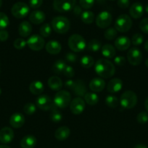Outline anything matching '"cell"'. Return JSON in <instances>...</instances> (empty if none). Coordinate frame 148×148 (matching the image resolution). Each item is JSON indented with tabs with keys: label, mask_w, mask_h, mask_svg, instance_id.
<instances>
[{
	"label": "cell",
	"mask_w": 148,
	"mask_h": 148,
	"mask_svg": "<svg viewBox=\"0 0 148 148\" xmlns=\"http://www.w3.org/2000/svg\"><path fill=\"white\" fill-rule=\"evenodd\" d=\"M81 19L85 24H91L94 20V14L92 12L86 10L83 12L81 15Z\"/></svg>",
	"instance_id": "32"
},
{
	"label": "cell",
	"mask_w": 148,
	"mask_h": 148,
	"mask_svg": "<svg viewBox=\"0 0 148 148\" xmlns=\"http://www.w3.org/2000/svg\"><path fill=\"white\" fill-rule=\"evenodd\" d=\"M136 121L139 124H145L148 121V113L145 111H142L136 116Z\"/></svg>",
	"instance_id": "42"
},
{
	"label": "cell",
	"mask_w": 148,
	"mask_h": 148,
	"mask_svg": "<svg viewBox=\"0 0 148 148\" xmlns=\"http://www.w3.org/2000/svg\"><path fill=\"white\" fill-rule=\"evenodd\" d=\"M105 103L108 107L115 108L118 106L119 101L118 98L114 95H107L105 98Z\"/></svg>",
	"instance_id": "35"
},
{
	"label": "cell",
	"mask_w": 148,
	"mask_h": 148,
	"mask_svg": "<svg viewBox=\"0 0 148 148\" xmlns=\"http://www.w3.org/2000/svg\"><path fill=\"white\" fill-rule=\"evenodd\" d=\"M70 134H71L70 129L66 126H62V127H59L55 131V137L59 141H64L69 137Z\"/></svg>",
	"instance_id": "22"
},
{
	"label": "cell",
	"mask_w": 148,
	"mask_h": 148,
	"mask_svg": "<svg viewBox=\"0 0 148 148\" xmlns=\"http://www.w3.org/2000/svg\"><path fill=\"white\" fill-rule=\"evenodd\" d=\"M131 43L133 46H138L142 44L144 41V36L141 33H135L131 38Z\"/></svg>",
	"instance_id": "39"
},
{
	"label": "cell",
	"mask_w": 148,
	"mask_h": 148,
	"mask_svg": "<svg viewBox=\"0 0 148 148\" xmlns=\"http://www.w3.org/2000/svg\"><path fill=\"white\" fill-rule=\"evenodd\" d=\"M25 123V117L20 113L13 114L10 118V124L13 128L19 129L23 126Z\"/></svg>",
	"instance_id": "17"
},
{
	"label": "cell",
	"mask_w": 148,
	"mask_h": 148,
	"mask_svg": "<svg viewBox=\"0 0 148 148\" xmlns=\"http://www.w3.org/2000/svg\"><path fill=\"white\" fill-rule=\"evenodd\" d=\"M63 75L68 78H72L75 75V71L71 66H66L63 71Z\"/></svg>",
	"instance_id": "44"
},
{
	"label": "cell",
	"mask_w": 148,
	"mask_h": 148,
	"mask_svg": "<svg viewBox=\"0 0 148 148\" xmlns=\"http://www.w3.org/2000/svg\"><path fill=\"white\" fill-rule=\"evenodd\" d=\"M70 109L73 114L79 115L85 109V101L80 97L74 98L70 103Z\"/></svg>",
	"instance_id": "13"
},
{
	"label": "cell",
	"mask_w": 148,
	"mask_h": 148,
	"mask_svg": "<svg viewBox=\"0 0 148 148\" xmlns=\"http://www.w3.org/2000/svg\"><path fill=\"white\" fill-rule=\"evenodd\" d=\"M23 111H24L25 114H27V115L30 116L33 115L36 111V107L32 103H28L23 107Z\"/></svg>",
	"instance_id": "40"
},
{
	"label": "cell",
	"mask_w": 148,
	"mask_h": 148,
	"mask_svg": "<svg viewBox=\"0 0 148 148\" xmlns=\"http://www.w3.org/2000/svg\"><path fill=\"white\" fill-rule=\"evenodd\" d=\"M105 87V82L102 78L96 77L91 79L89 82V88L94 92H100Z\"/></svg>",
	"instance_id": "20"
},
{
	"label": "cell",
	"mask_w": 148,
	"mask_h": 148,
	"mask_svg": "<svg viewBox=\"0 0 148 148\" xmlns=\"http://www.w3.org/2000/svg\"><path fill=\"white\" fill-rule=\"evenodd\" d=\"M30 8L26 3L19 1L13 4L11 8L12 14L17 19H22L26 17L28 14Z\"/></svg>",
	"instance_id": "7"
},
{
	"label": "cell",
	"mask_w": 148,
	"mask_h": 148,
	"mask_svg": "<svg viewBox=\"0 0 148 148\" xmlns=\"http://www.w3.org/2000/svg\"><path fill=\"white\" fill-rule=\"evenodd\" d=\"M9 24L10 20L7 14L0 12V30H4L6 27H8Z\"/></svg>",
	"instance_id": "38"
},
{
	"label": "cell",
	"mask_w": 148,
	"mask_h": 148,
	"mask_svg": "<svg viewBox=\"0 0 148 148\" xmlns=\"http://www.w3.org/2000/svg\"><path fill=\"white\" fill-rule=\"evenodd\" d=\"M66 64L62 60H57L52 64V71L55 74L57 75H60L63 73V71L65 68L66 67Z\"/></svg>",
	"instance_id": "29"
},
{
	"label": "cell",
	"mask_w": 148,
	"mask_h": 148,
	"mask_svg": "<svg viewBox=\"0 0 148 148\" xmlns=\"http://www.w3.org/2000/svg\"><path fill=\"white\" fill-rule=\"evenodd\" d=\"M144 7L139 2H135L132 4L129 9V14L133 19H139L143 15Z\"/></svg>",
	"instance_id": "18"
},
{
	"label": "cell",
	"mask_w": 148,
	"mask_h": 148,
	"mask_svg": "<svg viewBox=\"0 0 148 148\" xmlns=\"http://www.w3.org/2000/svg\"><path fill=\"white\" fill-rule=\"evenodd\" d=\"M94 70L98 76L102 78L112 77L115 72L114 64L105 59H100L96 62Z\"/></svg>",
	"instance_id": "1"
},
{
	"label": "cell",
	"mask_w": 148,
	"mask_h": 148,
	"mask_svg": "<svg viewBox=\"0 0 148 148\" xmlns=\"http://www.w3.org/2000/svg\"><path fill=\"white\" fill-rule=\"evenodd\" d=\"M1 5H2V0H0V8H1Z\"/></svg>",
	"instance_id": "59"
},
{
	"label": "cell",
	"mask_w": 148,
	"mask_h": 148,
	"mask_svg": "<svg viewBox=\"0 0 148 148\" xmlns=\"http://www.w3.org/2000/svg\"><path fill=\"white\" fill-rule=\"evenodd\" d=\"M65 85L67 88L73 90L74 88V86H75V81L72 80V79H68V80H67L65 82Z\"/></svg>",
	"instance_id": "51"
},
{
	"label": "cell",
	"mask_w": 148,
	"mask_h": 148,
	"mask_svg": "<svg viewBox=\"0 0 148 148\" xmlns=\"http://www.w3.org/2000/svg\"><path fill=\"white\" fill-rule=\"evenodd\" d=\"M76 0H54L53 7L59 12H67L75 6Z\"/></svg>",
	"instance_id": "8"
},
{
	"label": "cell",
	"mask_w": 148,
	"mask_h": 148,
	"mask_svg": "<svg viewBox=\"0 0 148 148\" xmlns=\"http://www.w3.org/2000/svg\"><path fill=\"white\" fill-rule=\"evenodd\" d=\"M14 132L10 127H4L0 130V142L2 144L10 143L14 139Z\"/></svg>",
	"instance_id": "14"
},
{
	"label": "cell",
	"mask_w": 148,
	"mask_h": 148,
	"mask_svg": "<svg viewBox=\"0 0 148 148\" xmlns=\"http://www.w3.org/2000/svg\"><path fill=\"white\" fill-rule=\"evenodd\" d=\"M80 63H81V66L84 68L86 69H89L91 66H93V64H94V60L91 56H89V55H86L84 56L80 60Z\"/></svg>",
	"instance_id": "34"
},
{
	"label": "cell",
	"mask_w": 148,
	"mask_h": 148,
	"mask_svg": "<svg viewBox=\"0 0 148 148\" xmlns=\"http://www.w3.org/2000/svg\"><path fill=\"white\" fill-rule=\"evenodd\" d=\"M112 1H114V0H112Z\"/></svg>",
	"instance_id": "61"
},
{
	"label": "cell",
	"mask_w": 148,
	"mask_h": 148,
	"mask_svg": "<svg viewBox=\"0 0 148 148\" xmlns=\"http://www.w3.org/2000/svg\"><path fill=\"white\" fill-rule=\"evenodd\" d=\"M94 1L95 0H79V4L83 9L89 10L93 7Z\"/></svg>",
	"instance_id": "43"
},
{
	"label": "cell",
	"mask_w": 148,
	"mask_h": 148,
	"mask_svg": "<svg viewBox=\"0 0 148 148\" xmlns=\"http://www.w3.org/2000/svg\"><path fill=\"white\" fill-rule=\"evenodd\" d=\"M145 49L147 51H148V40H147V41L145 43Z\"/></svg>",
	"instance_id": "55"
},
{
	"label": "cell",
	"mask_w": 148,
	"mask_h": 148,
	"mask_svg": "<svg viewBox=\"0 0 148 148\" xmlns=\"http://www.w3.org/2000/svg\"><path fill=\"white\" fill-rule=\"evenodd\" d=\"M133 148H148L145 145H143V144H138L134 146V147Z\"/></svg>",
	"instance_id": "53"
},
{
	"label": "cell",
	"mask_w": 148,
	"mask_h": 148,
	"mask_svg": "<svg viewBox=\"0 0 148 148\" xmlns=\"http://www.w3.org/2000/svg\"><path fill=\"white\" fill-rule=\"evenodd\" d=\"M32 32V25L28 21H23L20 24L18 27V33L21 37L27 38Z\"/></svg>",
	"instance_id": "23"
},
{
	"label": "cell",
	"mask_w": 148,
	"mask_h": 148,
	"mask_svg": "<svg viewBox=\"0 0 148 148\" xmlns=\"http://www.w3.org/2000/svg\"><path fill=\"white\" fill-rule=\"evenodd\" d=\"M65 59H66L67 62H68L71 64H74L77 61V55H75L74 53H68L65 56Z\"/></svg>",
	"instance_id": "46"
},
{
	"label": "cell",
	"mask_w": 148,
	"mask_h": 148,
	"mask_svg": "<svg viewBox=\"0 0 148 148\" xmlns=\"http://www.w3.org/2000/svg\"><path fill=\"white\" fill-rule=\"evenodd\" d=\"M27 45V41L24 40L23 38H17L15 40L14 43H13V46L16 49L18 50H21L23 49Z\"/></svg>",
	"instance_id": "41"
},
{
	"label": "cell",
	"mask_w": 148,
	"mask_h": 148,
	"mask_svg": "<svg viewBox=\"0 0 148 148\" xmlns=\"http://www.w3.org/2000/svg\"><path fill=\"white\" fill-rule=\"evenodd\" d=\"M73 90L75 95L80 97H84L85 94L87 92L85 83L81 79H78V80L75 81V86H74Z\"/></svg>",
	"instance_id": "24"
},
{
	"label": "cell",
	"mask_w": 148,
	"mask_h": 148,
	"mask_svg": "<svg viewBox=\"0 0 148 148\" xmlns=\"http://www.w3.org/2000/svg\"><path fill=\"white\" fill-rule=\"evenodd\" d=\"M52 26L49 23H45L40 27V30H39L40 36L43 38L49 37L52 33Z\"/></svg>",
	"instance_id": "36"
},
{
	"label": "cell",
	"mask_w": 148,
	"mask_h": 148,
	"mask_svg": "<svg viewBox=\"0 0 148 148\" xmlns=\"http://www.w3.org/2000/svg\"><path fill=\"white\" fill-rule=\"evenodd\" d=\"M52 28L59 34H64L70 29V21L63 16H57L51 22Z\"/></svg>",
	"instance_id": "2"
},
{
	"label": "cell",
	"mask_w": 148,
	"mask_h": 148,
	"mask_svg": "<svg viewBox=\"0 0 148 148\" xmlns=\"http://www.w3.org/2000/svg\"><path fill=\"white\" fill-rule=\"evenodd\" d=\"M46 19V14L41 10H34L29 15V20L35 25H39L44 23Z\"/></svg>",
	"instance_id": "19"
},
{
	"label": "cell",
	"mask_w": 148,
	"mask_h": 148,
	"mask_svg": "<svg viewBox=\"0 0 148 148\" xmlns=\"http://www.w3.org/2000/svg\"><path fill=\"white\" fill-rule=\"evenodd\" d=\"M62 119V115L60 113V111L58 110V108L54 105L52 108L51 109L50 114V119L52 122L54 123H59L61 121Z\"/></svg>",
	"instance_id": "31"
},
{
	"label": "cell",
	"mask_w": 148,
	"mask_h": 148,
	"mask_svg": "<svg viewBox=\"0 0 148 148\" xmlns=\"http://www.w3.org/2000/svg\"><path fill=\"white\" fill-rule=\"evenodd\" d=\"M114 63L118 66H123L126 63V59L123 56H116L114 59Z\"/></svg>",
	"instance_id": "48"
},
{
	"label": "cell",
	"mask_w": 148,
	"mask_h": 148,
	"mask_svg": "<svg viewBox=\"0 0 148 148\" xmlns=\"http://www.w3.org/2000/svg\"><path fill=\"white\" fill-rule=\"evenodd\" d=\"M36 106L42 111H49L54 106V103L49 96L46 95H40L38 97L36 101Z\"/></svg>",
	"instance_id": "12"
},
{
	"label": "cell",
	"mask_w": 148,
	"mask_h": 148,
	"mask_svg": "<svg viewBox=\"0 0 148 148\" xmlns=\"http://www.w3.org/2000/svg\"><path fill=\"white\" fill-rule=\"evenodd\" d=\"M132 26V20L127 14H120L118 17L115 22V28L120 33H126L129 31Z\"/></svg>",
	"instance_id": "6"
},
{
	"label": "cell",
	"mask_w": 148,
	"mask_h": 148,
	"mask_svg": "<svg viewBox=\"0 0 148 148\" xmlns=\"http://www.w3.org/2000/svg\"><path fill=\"white\" fill-rule=\"evenodd\" d=\"M145 65H146L147 67L148 68V58L146 59V61H145Z\"/></svg>",
	"instance_id": "58"
},
{
	"label": "cell",
	"mask_w": 148,
	"mask_h": 148,
	"mask_svg": "<svg viewBox=\"0 0 148 148\" xmlns=\"http://www.w3.org/2000/svg\"><path fill=\"white\" fill-rule=\"evenodd\" d=\"M140 30L145 34H148V17L143 19L139 23Z\"/></svg>",
	"instance_id": "45"
},
{
	"label": "cell",
	"mask_w": 148,
	"mask_h": 148,
	"mask_svg": "<svg viewBox=\"0 0 148 148\" xmlns=\"http://www.w3.org/2000/svg\"><path fill=\"white\" fill-rule=\"evenodd\" d=\"M27 45L31 50L38 51L44 47L45 41L40 35H32L27 40Z\"/></svg>",
	"instance_id": "10"
},
{
	"label": "cell",
	"mask_w": 148,
	"mask_h": 148,
	"mask_svg": "<svg viewBox=\"0 0 148 148\" xmlns=\"http://www.w3.org/2000/svg\"><path fill=\"white\" fill-rule=\"evenodd\" d=\"M116 36H117V30L114 27H109L104 33V37L107 40H114L116 38Z\"/></svg>",
	"instance_id": "37"
},
{
	"label": "cell",
	"mask_w": 148,
	"mask_h": 148,
	"mask_svg": "<svg viewBox=\"0 0 148 148\" xmlns=\"http://www.w3.org/2000/svg\"><path fill=\"white\" fill-rule=\"evenodd\" d=\"M29 90L33 95H40L44 92V84L39 80L33 81L30 83V86H29Z\"/></svg>",
	"instance_id": "27"
},
{
	"label": "cell",
	"mask_w": 148,
	"mask_h": 148,
	"mask_svg": "<svg viewBox=\"0 0 148 148\" xmlns=\"http://www.w3.org/2000/svg\"><path fill=\"white\" fill-rule=\"evenodd\" d=\"M73 10L74 13H75V14H79L81 12V9L79 7H78V6H75V7H74V8L73 9Z\"/></svg>",
	"instance_id": "52"
},
{
	"label": "cell",
	"mask_w": 148,
	"mask_h": 148,
	"mask_svg": "<svg viewBox=\"0 0 148 148\" xmlns=\"http://www.w3.org/2000/svg\"><path fill=\"white\" fill-rule=\"evenodd\" d=\"M120 106L124 109H131L137 103V96L131 90H127L123 92L120 98Z\"/></svg>",
	"instance_id": "4"
},
{
	"label": "cell",
	"mask_w": 148,
	"mask_h": 148,
	"mask_svg": "<svg viewBox=\"0 0 148 148\" xmlns=\"http://www.w3.org/2000/svg\"><path fill=\"white\" fill-rule=\"evenodd\" d=\"M48 85L52 90L58 91L62 88V82L59 77L57 76H52L48 79Z\"/></svg>",
	"instance_id": "26"
},
{
	"label": "cell",
	"mask_w": 148,
	"mask_h": 148,
	"mask_svg": "<svg viewBox=\"0 0 148 148\" xmlns=\"http://www.w3.org/2000/svg\"><path fill=\"white\" fill-rule=\"evenodd\" d=\"M113 20L111 14L107 11H102L98 14L95 20L96 25L100 28H107L110 25Z\"/></svg>",
	"instance_id": "9"
},
{
	"label": "cell",
	"mask_w": 148,
	"mask_h": 148,
	"mask_svg": "<svg viewBox=\"0 0 148 148\" xmlns=\"http://www.w3.org/2000/svg\"><path fill=\"white\" fill-rule=\"evenodd\" d=\"M1 88H0V95H1Z\"/></svg>",
	"instance_id": "60"
},
{
	"label": "cell",
	"mask_w": 148,
	"mask_h": 148,
	"mask_svg": "<svg viewBox=\"0 0 148 148\" xmlns=\"http://www.w3.org/2000/svg\"><path fill=\"white\" fill-rule=\"evenodd\" d=\"M123 87V82L119 78H114L109 81L107 86V90L110 93H117L121 90Z\"/></svg>",
	"instance_id": "16"
},
{
	"label": "cell",
	"mask_w": 148,
	"mask_h": 148,
	"mask_svg": "<svg viewBox=\"0 0 148 148\" xmlns=\"http://www.w3.org/2000/svg\"><path fill=\"white\" fill-rule=\"evenodd\" d=\"M0 148H11V147H9V146L7 145H0Z\"/></svg>",
	"instance_id": "56"
},
{
	"label": "cell",
	"mask_w": 148,
	"mask_h": 148,
	"mask_svg": "<svg viewBox=\"0 0 148 148\" xmlns=\"http://www.w3.org/2000/svg\"><path fill=\"white\" fill-rule=\"evenodd\" d=\"M9 38V33L5 30H0V41H6Z\"/></svg>",
	"instance_id": "50"
},
{
	"label": "cell",
	"mask_w": 148,
	"mask_h": 148,
	"mask_svg": "<svg viewBox=\"0 0 148 148\" xmlns=\"http://www.w3.org/2000/svg\"><path fill=\"white\" fill-rule=\"evenodd\" d=\"M68 46L74 52H81L86 47V42L84 37L78 34H73L68 39Z\"/></svg>",
	"instance_id": "5"
},
{
	"label": "cell",
	"mask_w": 148,
	"mask_h": 148,
	"mask_svg": "<svg viewBox=\"0 0 148 148\" xmlns=\"http://www.w3.org/2000/svg\"><path fill=\"white\" fill-rule=\"evenodd\" d=\"M145 109H146V111H147V113H148V97H147V98L145 99Z\"/></svg>",
	"instance_id": "54"
},
{
	"label": "cell",
	"mask_w": 148,
	"mask_h": 148,
	"mask_svg": "<svg viewBox=\"0 0 148 148\" xmlns=\"http://www.w3.org/2000/svg\"><path fill=\"white\" fill-rule=\"evenodd\" d=\"M131 41L130 39L126 36H120V37L117 38L115 40V47L119 51H126L130 47Z\"/></svg>",
	"instance_id": "15"
},
{
	"label": "cell",
	"mask_w": 148,
	"mask_h": 148,
	"mask_svg": "<svg viewBox=\"0 0 148 148\" xmlns=\"http://www.w3.org/2000/svg\"><path fill=\"white\" fill-rule=\"evenodd\" d=\"M101 42L98 39H91L88 43V50L92 52H97L100 51L101 49Z\"/></svg>",
	"instance_id": "33"
},
{
	"label": "cell",
	"mask_w": 148,
	"mask_h": 148,
	"mask_svg": "<svg viewBox=\"0 0 148 148\" xmlns=\"http://www.w3.org/2000/svg\"><path fill=\"white\" fill-rule=\"evenodd\" d=\"M43 0H29V6L33 9H37L41 6Z\"/></svg>",
	"instance_id": "47"
},
{
	"label": "cell",
	"mask_w": 148,
	"mask_h": 148,
	"mask_svg": "<svg viewBox=\"0 0 148 148\" xmlns=\"http://www.w3.org/2000/svg\"><path fill=\"white\" fill-rule=\"evenodd\" d=\"M145 12H146L148 14V4H146V6H145Z\"/></svg>",
	"instance_id": "57"
},
{
	"label": "cell",
	"mask_w": 148,
	"mask_h": 148,
	"mask_svg": "<svg viewBox=\"0 0 148 148\" xmlns=\"http://www.w3.org/2000/svg\"><path fill=\"white\" fill-rule=\"evenodd\" d=\"M71 102V95L69 92L66 90H59L55 94L54 98V105L57 108H67Z\"/></svg>",
	"instance_id": "3"
},
{
	"label": "cell",
	"mask_w": 148,
	"mask_h": 148,
	"mask_svg": "<svg viewBox=\"0 0 148 148\" xmlns=\"http://www.w3.org/2000/svg\"><path fill=\"white\" fill-rule=\"evenodd\" d=\"M45 49L46 51L52 55H56L58 54L59 52L61 51L62 49V46L61 44L58 41L55 40H49L45 46Z\"/></svg>",
	"instance_id": "21"
},
{
	"label": "cell",
	"mask_w": 148,
	"mask_h": 148,
	"mask_svg": "<svg viewBox=\"0 0 148 148\" xmlns=\"http://www.w3.org/2000/svg\"><path fill=\"white\" fill-rule=\"evenodd\" d=\"M36 139L33 135H26L20 141V146L22 148H33L36 146Z\"/></svg>",
	"instance_id": "25"
},
{
	"label": "cell",
	"mask_w": 148,
	"mask_h": 148,
	"mask_svg": "<svg viewBox=\"0 0 148 148\" xmlns=\"http://www.w3.org/2000/svg\"><path fill=\"white\" fill-rule=\"evenodd\" d=\"M127 60L133 66L140 64L142 60V53L137 48H132L127 52Z\"/></svg>",
	"instance_id": "11"
},
{
	"label": "cell",
	"mask_w": 148,
	"mask_h": 148,
	"mask_svg": "<svg viewBox=\"0 0 148 148\" xmlns=\"http://www.w3.org/2000/svg\"><path fill=\"white\" fill-rule=\"evenodd\" d=\"M118 6L121 9H126L129 7L130 1L129 0H118Z\"/></svg>",
	"instance_id": "49"
},
{
	"label": "cell",
	"mask_w": 148,
	"mask_h": 148,
	"mask_svg": "<svg viewBox=\"0 0 148 148\" xmlns=\"http://www.w3.org/2000/svg\"><path fill=\"white\" fill-rule=\"evenodd\" d=\"M84 101L90 106H94L99 102V97L94 92H87L84 95Z\"/></svg>",
	"instance_id": "30"
},
{
	"label": "cell",
	"mask_w": 148,
	"mask_h": 148,
	"mask_svg": "<svg viewBox=\"0 0 148 148\" xmlns=\"http://www.w3.org/2000/svg\"><path fill=\"white\" fill-rule=\"evenodd\" d=\"M102 54L107 59H113L115 56V49L111 44H105L102 47Z\"/></svg>",
	"instance_id": "28"
}]
</instances>
